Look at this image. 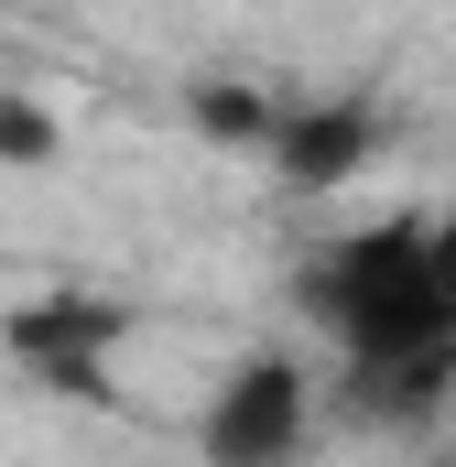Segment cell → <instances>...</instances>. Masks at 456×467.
Here are the masks:
<instances>
[{
	"label": "cell",
	"mask_w": 456,
	"mask_h": 467,
	"mask_svg": "<svg viewBox=\"0 0 456 467\" xmlns=\"http://www.w3.org/2000/svg\"><path fill=\"white\" fill-rule=\"evenodd\" d=\"M305 316L337 337L347 369L446 337V327H435V294H424V218H369V229L326 239V250L305 261Z\"/></svg>",
	"instance_id": "1"
},
{
	"label": "cell",
	"mask_w": 456,
	"mask_h": 467,
	"mask_svg": "<svg viewBox=\"0 0 456 467\" xmlns=\"http://www.w3.org/2000/svg\"><path fill=\"white\" fill-rule=\"evenodd\" d=\"M305 424H316V380H305V358L261 348V358H239L218 391H207L196 457H207V467H294Z\"/></svg>",
	"instance_id": "2"
},
{
	"label": "cell",
	"mask_w": 456,
	"mask_h": 467,
	"mask_svg": "<svg viewBox=\"0 0 456 467\" xmlns=\"http://www.w3.org/2000/svg\"><path fill=\"white\" fill-rule=\"evenodd\" d=\"M130 327H141V316L109 305V294H33V305L0 316V348L22 358L44 391H66V402H119L109 391V348Z\"/></svg>",
	"instance_id": "3"
},
{
	"label": "cell",
	"mask_w": 456,
	"mask_h": 467,
	"mask_svg": "<svg viewBox=\"0 0 456 467\" xmlns=\"http://www.w3.org/2000/svg\"><path fill=\"white\" fill-rule=\"evenodd\" d=\"M261 152L283 163V185L326 196V185H347V174L380 152V119H369V99H305V109L272 119V141H261Z\"/></svg>",
	"instance_id": "4"
},
{
	"label": "cell",
	"mask_w": 456,
	"mask_h": 467,
	"mask_svg": "<svg viewBox=\"0 0 456 467\" xmlns=\"http://www.w3.org/2000/svg\"><path fill=\"white\" fill-rule=\"evenodd\" d=\"M347 380H358L369 413L424 424L435 402H456V337H424V348H402V358H369V369H347Z\"/></svg>",
	"instance_id": "5"
},
{
	"label": "cell",
	"mask_w": 456,
	"mask_h": 467,
	"mask_svg": "<svg viewBox=\"0 0 456 467\" xmlns=\"http://www.w3.org/2000/svg\"><path fill=\"white\" fill-rule=\"evenodd\" d=\"M185 109H196V130H207V141H239V152H261V141H272V119H283L261 88H239V77H207Z\"/></svg>",
	"instance_id": "6"
},
{
	"label": "cell",
	"mask_w": 456,
	"mask_h": 467,
	"mask_svg": "<svg viewBox=\"0 0 456 467\" xmlns=\"http://www.w3.org/2000/svg\"><path fill=\"white\" fill-rule=\"evenodd\" d=\"M66 152V130L44 99H0V163H55Z\"/></svg>",
	"instance_id": "7"
},
{
	"label": "cell",
	"mask_w": 456,
	"mask_h": 467,
	"mask_svg": "<svg viewBox=\"0 0 456 467\" xmlns=\"http://www.w3.org/2000/svg\"><path fill=\"white\" fill-rule=\"evenodd\" d=\"M424 294H435V327L456 337V207L424 218Z\"/></svg>",
	"instance_id": "8"
},
{
	"label": "cell",
	"mask_w": 456,
	"mask_h": 467,
	"mask_svg": "<svg viewBox=\"0 0 456 467\" xmlns=\"http://www.w3.org/2000/svg\"><path fill=\"white\" fill-rule=\"evenodd\" d=\"M446 467H456V457H446Z\"/></svg>",
	"instance_id": "9"
}]
</instances>
